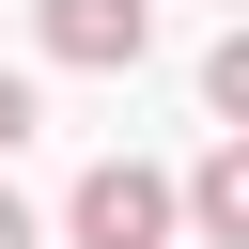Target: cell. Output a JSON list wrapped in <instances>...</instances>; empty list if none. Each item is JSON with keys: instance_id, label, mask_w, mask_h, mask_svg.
<instances>
[{"instance_id": "6da1fadb", "label": "cell", "mask_w": 249, "mask_h": 249, "mask_svg": "<svg viewBox=\"0 0 249 249\" xmlns=\"http://www.w3.org/2000/svg\"><path fill=\"white\" fill-rule=\"evenodd\" d=\"M62 233H78V249H171V171L93 156V171H78V202H62Z\"/></svg>"}, {"instance_id": "5b68a950", "label": "cell", "mask_w": 249, "mask_h": 249, "mask_svg": "<svg viewBox=\"0 0 249 249\" xmlns=\"http://www.w3.org/2000/svg\"><path fill=\"white\" fill-rule=\"evenodd\" d=\"M16 140H31V78L0 62V156H16Z\"/></svg>"}, {"instance_id": "7a4b0ae2", "label": "cell", "mask_w": 249, "mask_h": 249, "mask_svg": "<svg viewBox=\"0 0 249 249\" xmlns=\"http://www.w3.org/2000/svg\"><path fill=\"white\" fill-rule=\"evenodd\" d=\"M156 47V0H47V62H93V78H124Z\"/></svg>"}, {"instance_id": "8992f818", "label": "cell", "mask_w": 249, "mask_h": 249, "mask_svg": "<svg viewBox=\"0 0 249 249\" xmlns=\"http://www.w3.org/2000/svg\"><path fill=\"white\" fill-rule=\"evenodd\" d=\"M0 249H47V233H31V202H16V187H0Z\"/></svg>"}, {"instance_id": "3957f363", "label": "cell", "mask_w": 249, "mask_h": 249, "mask_svg": "<svg viewBox=\"0 0 249 249\" xmlns=\"http://www.w3.org/2000/svg\"><path fill=\"white\" fill-rule=\"evenodd\" d=\"M171 218H187L202 249H249V140H218V156L171 187Z\"/></svg>"}, {"instance_id": "277c9868", "label": "cell", "mask_w": 249, "mask_h": 249, "mask_svg": "<svg viewBox=\"0 0 249 249\" xmlns=\"http://www.w3.org/2000/svg\"><path fill=\"white\" fill-rule=\"evenodd\" d=\"M202 109H218V124H249V31H233V47H202Z\"/></svg>"}]
</instances>
